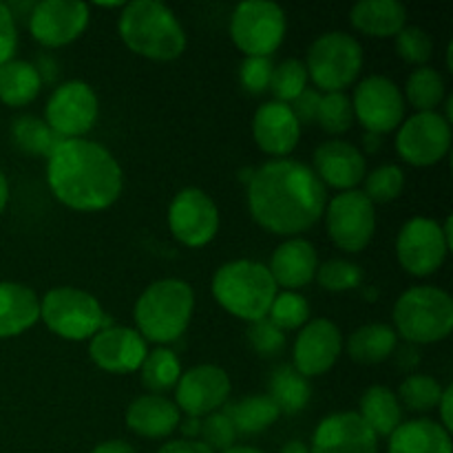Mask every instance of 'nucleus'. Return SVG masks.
Segmentation results:
<instances>
[{
  "label": "nucleus",
  "mask_w": 453,
  "mask_h": 453,
  "mask_svg": "<svg viewBox=\"0 0 453 453\" xmlns=\"http://www.w3.org/2000/svg\"><path fill=\"white\" fill-rule=\"evenodd\" d=\"M274 65L270 58H243L239 66V80L248 93H264L270 88Z\"/></svg>",
  "instance_id": "45"
},
{
  "label": "nucleus",
  "mask_w": 453,
  "mask_h": 453,
  "mask_svg": "<svg viewBox=\"0 0 453 453\" xmlns=\"http://www.w3.org/2000/svg\"><path fill=\"white\" fill-rule=\"evenodd\" d=\"M398 336L394 327L383 323H370L354 330L348 339V354L358 365H376L396 352Z\"/></svg>",
  "instance_id": "29"
},
{
  "label": "nucleus",
  "mask_w": 453,
  "mask_h": 453,
  "mask_svg": "<svg viewBox=\"0 0 453 453\" xmlns=\"http://www.w3.org/2000/svg\"><path fill=\"white\" fill-rule=\"evenodd\" d=\"M181 361L173 349L155 348L149 349L144 363L140 365L142 383L150 394H162L175 389L181 376Z\"/></svg>",
  "instance_id": "33"
},
{
  "label": "nucleus",
  "mask_w": 453,
  "mask_h": 453,
  "mask_svg": "<svg viewBox=\"0 0 453 453\" xmlns=\"http://www.w3.org/2000/svg\"><path fill=\"white\" fill-rule=\"evenodd\" d=\"M230 389L233 383L224 367L203 363L181 372L175 388V405L190 418H206L228 403Z\"/></svg>",
  "instance_id": "16"
},
{
  "label": "nucleus",
  "mask_w": 453,
  "mask_h": 453,
  "mask_svg": "<svg viewBox=\"0 0 453 453\" xmlns=\"http://www.w3.org/2000/svg\"><path fill=\"white\" fill-rule=\"evenodd\" d=\"M312 389L308 379L295 370L292 365H279L270 374L268 398L277 405L281 414H299L308 407Z\"/></svg>",
  "instance_id": "31"
},
{
  "label": "nucleus",
  "mask_w": 453,
  "mask_h": 453,
  "mask_svg": "<svg viewBox=\"0 0 453 453\" xmlns=\"http://www.w3.org/2000/svg\"><path fill=\"white\" fill-rule=\"evenodd\" d=\"M221 453H265V451L257 449V447H250V445H234V447H230V449H226Z\"/></svg>",
  "instance_id": "54"
},
{
  "label": "nucleus",
  "mask_w": 453,
  "mask_h": 453,
  "mask_svg": "<svg viewBox=\"0 0 453 453\" xmlns=\"http://www.w3.org/2000/svg\"><path fill=\"white\" fill-rule=\"evenodd\" d=\"M396 53L405 62L416 66H423L429 62L434 53L432 35L420 27H405L401 34L396 35Z\"/></svg>",
  "instance_id": "43"
},
{
  "label": "nucleus",
  "mask_w": 453,
  "mask_h": 453,
  "mask_svg": "<svg viewBox=\"0 0 453 453\" xmlns=\"http://www.w3.org/2000/svg\"><path fill=\"white\" fill-rule=\"evenodd\" d=\"M343 352V334L330 319H310L295 343V370L305 379L323 376Z\"/></svg>",
  "instance_id": "18"
},
{
  "label": "nucleus",
  "mask_w": 453,
  "mask_h": 453,
  "mask_svg": "<svg viewBox=\"0 0 453 453\" xmlns=\"http://www.w3.org/2000/svg\"><path fill=\"white\" fill-rule=\"evenodd\" d=\"M451 149V122L438 111L416 113L398 127L396 153L411 166H434Z\"/></svg>",
  "instance_id": "14"
},
{
  "label": "nucleus",
  "mask_w": 453,
  "mask_h": 453,
  "mask_svg": "<svg viewBox=\"0 0 453 453\" xmlns=\"http://www.w3.org/2000/svg\"><path fill=\"white\" fill-rule=\"evenodd\" d=\"M277 295V283L268 265L255 259L228 261L212 277V296L217 303L248 323L268 317Z\"/></svg>",
  "instance_id": "5"
},
{
  "label": "nucleus",
  "mask_w": 453,
  "mask_h": 453,
  "mask_svg": "<svg viewBox=\"0 0 453 453\" xmlns=\"http://www.w3.org/2000/svg\"><path fill=\"white\" fill-rule=\"evenodd\" d=\"M7 202H9V181L7 177H4V173L0 171V212L4 211Z\"/></svg>",
  "instance_id": "53"
},
{
  "label": "nucleus",
  "mask_w": 453,
  "mask_h": 453,
  "mask_svg": "<svg viewBox=\"0 0 453 453\" xmlns=\"http://www.w3.org/2000/svg\"><path fill=\"white\" fill-rule=\"evenodd\" d=\"M314 168L321 184L330 188L341 190H357V186L365 180L367 162L365 155L354 144L345 140H330L323 142L314 150Z\"/></svg>",
  "instance_id": "21"
},
{
  "label": "nucleus",
  "mask_w": 453,
  "mask_h": 453,
  "mask_svg": "<svg viewBox=\"0 0 453 453\" xmlns=\"http://www.w3.org/2000/svg\"><path fill=\"white\" fill-rule=\"evenodd\" d=\"M288 20L283 9L268 0H246L230 18V38L246 58H270L286 38Z\"/></svg>",
  "instance_id": "9"
},
{
  "label": "nucleus",
  "mask_w": 453,
  "mask_h": 453,
  "mask_svg": "<svg viewBox=\"0 0 453 453\" xmlns=\"http://www.w3.org/2000/svg\"><path fill=\"white\" fill-rule=\"evenodd\" d=\"M314 122H319V127L330 133V135H341V133L349 131L354 124V111L349 97L343 91L321 93Z\"/></svg>",
  "instance_id": "37"
},
{
  "label": "nucleus",
  "mask_w": 453,
  "mask_h": 453,
  "mask_svg": "<svg viewBox=\"0 0 453 453\" xmlns=\"http://www.w3.org/2000/svg\"><path fill=\"white\" fill-rule=\"evenodd\" d=\"M51 193L71 211H106L119 199L124 173L109 149L91 140H60L47 157Z\"/></svg>",
  "instance_id": "2"
},
{
  "label": "nucleus",
  "mask_w": 453,
  "mask_h": 453,
  "mask_svg": "<svg viewBox=\"0 0 453 453\" xmlns=\"http://www.w3.org/2000/svg\"><path fill=\"white\" fill-rule=\"evenodd\" d=\"M146 354H149V343L133 327H102L96 336L88 339V357L109 374H131L140 370Z\"/></svg>",
  "instance_id": "19"
},
{
  "label": "nucleus",
  "mask_w": 453,
  "mask_h": 453,
  "mask_svg": "<svg viewBox=\"0 0 453 453\" xmlns=\"http://www.w3.org/2000/svg\"><path fill=\"white\" fill-rule=\"evenodd\" d=\"M118 29L133 53L153 62L177 60L188 42L180 18L159 0H135L124 4Z\"/></svg>",
  "instance_id": "3"
},
{
  "label": "nucleus",
  "mask_w": 453,
  "mask_h": 453,
  "mask_svg": "<svg viewBox=\"0 0 453 453\" xmlns=\"http://www.w3.org/2000/svg\"><path fill=\"white\" fill-rule=\"evenodd\" d=\"M157 453H215L212 449H208L202 441H171L166 445L159 447Z\"/></svg>",
  "instance_id": "48"
},
{
  "label": "nucleus",
  "mask_w": 453,
  "mask_h": 453,
  "mask_svg": "<svg viewBox=\"0 0 453 453\" xmlns=\"http://www.w3.org/2000/svg\"><path fill=\"white\" fill-rule=\"evenodd\" d=\"M173 237L188 248H202L217 237L219 208L202 188H181L168 206Z\"/></svg>",
  "instance_id": "15"
},
{
  "label": "nucleus",
  "mask_w": 453,
  "mask_h": 453,
  "mask_svg": "<svg viewBox=\"0 0 453 453\" xmlns=\"http://www.w3.org/2000/svg\"><path fill=\"white\" fill-rule=\"evenodd\" d=\"M308 71L301 60H283L281 65L274 66L273 80H270V91H273L274 100L283 102V104H292L301 93L308 88Z\"/></svg>",
  "instance_id": "38"
},
{
  "label": "nucleus",
  "mask_w": 453,
  "mask_h": 453,
  "mask_svg": "<svg viewBox=\"0 0 453 453\" xmlns=\"http://www.w3.org/2000/svg\"><path fill=\"white\" fill-rule=\"evenodd\" d=\"M40 321V299L16 281L0 283V339L20 336Z\"/></svg>",
  "instance_id": "25"
},
{
  "label": "nucleus",
  "mask_w": 453,
  "mask_h": 453,
  "mask_svg": "<svg viewBox=\"0 0 453 453\" xmlns=\"http://www.w3.org/2000/svg\"><path fill=\"white\" fill-rule=\"evenodd\" d=\"M327 206V188L312 166L296 159H270L248 181V211L264 230L296 237L312 228Z\"/></svg>",
  "instance_id": "1"
},
{
  "label": "nucleus",
  "mask_w": 453,
  "mask_h": 453,
  "mask_svg": "<svg viewBox=\"0 0 453 453\" xmlns=\"http://www.w3.org/2000/svg\"><path fill=\"white\" fill-rule=\"evenodd\" d=\"M349 22L372 38H396L407 22V9L396 0H361L349 12Z\"/></svg>",
  "instance_id": "27"
},
{
  "label": "nucleus",
  "mask_w": 453,
  "mask_h": 453,
  "mask_svg": "<svg viewBox=\"0 0 453 453\" xmlns=\"http://www.w3.org/2000/svg\"><path fill=\"white\" fill-rule=\"evenodd\" d=\"M100 301L80 288H53L40 299V321L66 341H87L104 327Z\"/></svg>",
  "instance_id": "8"
},
{
  "label": "nucleus",
  "mask_w": 453,
  "mask_h": 453,
  "mask_svg": "<svg viewBox=\"0 0 453 453\" xmlns=\"http://www.w3.org/2000/svg\"><path fill=\"white\" fill-rule=\"evenodd\" d=\"M388 453H453L451 434L436 420H407L389 436Z\"/></svg>",
  "instance_id": "26"
},
{
  "label": "nucleus",
  "mask_w": 453,
  "mask_h": 453,
  "mask_svg": "<svg viewBox=\"0 0 453 453\" xmlns=\"http://www.w3.org/2000/svg\"><path fill=\"white\" fill-rule=\"evenodd\" d=\"M252 137L264 153L283 159L296 149L301 140V124L292 113L290 104L265 102L252 118Z\"/></svg>",
  "instance_id": "22"
},
{
  "label": "nucleus",
  "mask_w": 453,
  "mask_h": 453,
  "mask_svg": "<svg viewBox=\"0 0 453 453\" xmlns=\"http://www.w3.org/2000/svg\"><path fill=\"white\" fill-rule=\"evenodd\" d=\"M88 18L91 9L78 0H42L31 7L29 31L42 47H66L87 31Z\"/></svg>",
  "instance_id": "17"
},
{
  "label": "nucleus",
  "mask_w": 453,
  "mask_h": 453,
  "mask_svg": "<svg viewBox=\"0 0 453 453\" xmlns=\"http://www.w3.org/2000/svg\"><path fill=\"white\" fill-rule=\"evenodd\" d=\"M100 102L91 84L69 80L60 84L44 106V122L60 140H80L97 122Z\"/></svg>",
  "instance_id": "11"
},
{
  "label": "nucleus",
  "mask_w": 453,
  "mask_h": 453,
  "mask_svg": "<svg viewBox=\"0 0 453 453\" xmlns=\"http://www.w3.org/2000/svg\"><path fill=\"white\" fill-rule=\"evenodd\" d=\"M248 341H250L252 349L261 357H274L286 348V332L279 330L268 317L261 321L250 323L248 327Z\"/></svg>",
  "instance_id": "44"
},
{
  "label": "nucleus",
  "mask_w": 453,
  "mask_h": 453,
  "mask_svg": "<svg viewBox=\"0 0 453 453\" xmlns=\"http://www.w3.org/2000/svg\"><path fill=\"white\" fill-rule=\"evenodd\" d=\"M363 60V47L354 35L330 31L314 40L303 65L314 87L323 93H336L348 88L358 78Z\"/></svg>",
  "instance_id": "7"
},
{
  "label": "nucleus",
  "mask_w": 453,
  "mask_h": 453,
  "mask_svg": "<svg viewBox=\"0 0 453 453\" xmlns=\"http://www.w3.org/2000/svg\"><path fill=\"white\" fill-rule=\"evenodd\" d=\"M323 215L327 234L341 250L361 252L370 246L376 233V211L363 190H345L334 195Z\"/></svg>",
  "instance_id": "12"
},
{
  "label": "nucleus",
  "mask_w": 453,
  "mask_h": 453,
  "mask_svg": "<svg viewBox=\"0 0 453 453\" xmlns=\"http://www.w3.org/2000/svg\"><path fill=\"white\" fill-rule=\"evenodd\" d=\"M310 453H379V438L357 411H339L317 425Z\"/></svg>",
  "instance_id": "20"
},
{
  "label": "nucleus",
  "mask_w": 453,
  "mask_h": 453,
  "mask_svg": "<svg viewBox=\"0 0 453 453\" xmlns=\"http://www.w3.org/2000/svg\"><path fill=\"white\" fill-rule=\"evenodd\" d=\"M319 100H321V93L314 91V88H305V91L292 102L290 109L292 113L296 115V119H299V124L314 122V118H317Z\"/></svg>",
  "instance_id": "47"
},
{
  "label": "nucleus",
  "mask_w": 453,
  "mask_h": 453,
  "mask_svg": "<svg viewBox=\"0 0 453 453\" xmlns=\"http://www.w3.org/2000/svg\"><path fill=\"white\" fill-rule=\"evenodd\" d=\"M354 119L363 124L372 135H385L396 131L405 118V97L394 80L385 75H367L354 88Z\"/></svg>",
  "instance_id": "13"
},
{
  "label": "nucleus",
  "mask_w": 453,
  "mask_h": 453,
  "mask_svg": "<svg viewBox=\"0 0 453 453\" xmlns=\"http://www.w3.org/2000/svg\"><path fill=\"white\" fill-rule=\"evenodd\" d=\"M445 80L432 66H416L410 73L405 84L407 102L414 106L418 113H427V111H436L441 102L445 100Z\"/></svg>",
  "instance_id": "34"
},
{
  "label": "nucleus",
  "mask_w": 453,
  "mask_h": 453,
  "mask_svg": "<svg viewBox=\"0 0 453 453\" xmlns=\"http://www.w3.org/2000/svg\"><path fill=\"white\" fill-rule=\"evenodd\" d=\"M268 319L281 332L299 330V327H303L310 321L308 299L303 295H299V292H281V295L274 296Z\"/></svg>",
  "instance_id": "39"
},
{
  "label": "nucleus",
  "mask_w": 453,
  "mask_h": 453,
  "mask_svg": "<svg viewBox=\"0 0 453 453\" xmlns=\"http://www.w3.org/2000/svg\"><path fill=\"white\" fill-rule=\"evenodd\" d=\"M199 427H202V418H186L184 425H181V432L188 436V441H197L195 436H199Z\"/></svg>",
  "instance_id": "51"
},
{
  "label": "nucleus",
  "mask_w": 453,
  "mask_h": 453,
  "mask_svg": "<svg viewBox=\"0 0 453 453\" xmlns=\"http://www.w3.org/2000/svg\"><path fill=\"white\" fill-rule=\"evenodd\" d=\"M365 195L372 203H389L394 199L401 197L403 188H405V173L396 164H385L365 175Z\"/></svg>",
  "instance_id": "40"
},
{
  "label": "nucleus",
  "mask_w": 453,
  "mask_h": 453,
  "mask_svg": "<svg viewBox=\"0 0 453 453\" xmlns=\"http://www.w3.org/2000/svg\"><path fill=\"white\" fill-rule=\"evenodd\" d=\"M442 385L438 383L434 376L429 374H410L398 388V401L405 405L410 411H418V414H427V411L436 410L442 396Z\"/></svg>",
  "instance_id": "36"
},
{
  "label": "nucleus",
  "mask_w": 453,
  "mask_h": 453,
  "mask_svg": "<svg viewBox=\"0 0 453 453\" xmlns=\"http://www.w3.org/2000/svg\"><path fill=\"white\" fill-rule=\"evenodd\" d=\"M91 453H137L135 447L127 441H106L93 447Z\"/></svg>",
  "instance_id": "50"
},
{
  "label": "nucleus",
  "mask_w": 453,
  "mask_h": 453,
  "mask_svg": "<svg viewBox=\"0 0 453 453\" xmlns=\"http://www.w3.org/2000/svg\"><path fill=\"white\" fill-rule=\"evenodd\" d=\"M451 250V217L438 224L429 217H414L396 237V257L403 270L414 277L438 273Z\"/></svg>",
  "instance_id": "10"
},
{
  "label": "nucleus",
  "mask_w": 453,
  "mask_h": 453,
  "mask_svg": "<svg viewBox=\"0 0 453 453\" xmlns=\"http://www.w3.org/2000/svg\"><path fill=\"white\" fill-rule=\"evenodd\" d=\"M281 453H310V445H305L303 441H288L281 447Z\"/></svg>",
  "instance_id": "52"
},
{
  "label": "nucleus",
  "mask_w": 453,
  "mask_h": 453,
  "mask_svg": "<svg viewBox=\"0 0 453 453\" xmlns=\"http://www.w3.org/2000/svg\"><path fill=\"white\" fill-rule=\"evenodd\" d=\"M319 268V255L308 239L292 237L283 242L270 257L268 270L277 288L296 292L314 281Z\"/></svg>",
  "instance_id": "23"
},
{
  "label": "nucleus",
  "mask_w": 453,
  "mask_h": 453,
  "mask_svg": "<svg viewBox=\"0 0 453 453\" xmlns=\"http://www.w3.org/2000/svg\"><path fill=\"white\" fill-rule=\"evenodd\" d=\"M224 411L230 416L234 429L242 436H255V434L265 432L281 416V411L268 396H246L228 405V410Z\"/></svg>",
  "instance_id": "32"
},
{
  "label": "nucleus",
  "mask_w": 453,
  "mask_h": 453,
  "mask_svg": "<svg viewBox=\"0 0 453 453\" xmlns=\"http://www.w3.org/2000/svg\"><path fill=\"white\" fill-rule=\"evenodd\" d=\"M199 436H202V442L208 449L221 453L230 449V447H234V441H237L239 434L226 411H215V414L202 418Z\"/></svg>",
  "instance_id": "42"
},
{
  "label": "nucleus",
  "mask_w": 453,
  "mask_h": 453,
  "mask_svg": "<svg viewBox=\"0 0 453 453\" xmlns=\"http://www.w3.org/2000/svg\"><path fill=\"white\" fill-rule=\"evenodd\" d=\"M319 286L330 292H348L357 290L363 283V268L348 259H330L326 264H319L317 277Z\"/></svg>",
  "instance_id": "41"
},
{
  "label": "nucleus",
  "mask_w": 453,
  "mask_h": 453,
  "mask_svg": "<svg viewBox=\"0 0 453 453\" xmlns=\"http://www.w3.org/2000/svg\"><path fill=\"white\" fill-rule=\"evenodd\" d=\"M42 88L40 69L25 60H9L0 66V102L7 106H27Z\"/></svg>",
  "instance_id": "30"
},
{
  "label": "nucleus",
  "mask_w": 453,
  "mask_h": 453,
  "mask_svg": "<svg viewBox=\"0 0 453 453\" xmlns=\"http://www.w3.org/2000/svg\"><path fill=\"white\" fill-rule=\"evenodd\" d=\"M127 427L142 438H168L181 425V411L162 394H144L127 410Z\"/></svg>",
  "instance_id": "24"
},
{
  "label": "nucleus",
  "mask_w": 453,
  "mask_h": 453,
  "mask_svg": "<svg viewBox=\"0 0 453 453\" xmlns=\"http://www.w3.org/2000/svg\"><path fill=\"white\" fill-rule=\"evenodd\" d=\"M394 332L410 345L445 341L453 330V299L436 286H416L394 305Z\"/></svg>",
  "instance_id": "6"
},
{
  "label": "nucleus",
  "mask_w": 453,
  "mask_h": 453,
  "mask_svg": "<svg viewBox=\"0 0 453 453\" xmlns=\"http://www.w3.org/2000/svg\"><path fill=\"white\" fill-rule=\"evenodd\" d=\"M436 410L441 411V425L451 434L453 429V388L451 385H447V388L442 389L441 403H438Z\"/></svg>",
  "instance_id": "49"
},
{
  "label": "nucleus",
  "mask_w": 453,
  "mask_h": 453,
  "mask_svg": "<svg viewBox=\"0 0 453 453\" xmlns=\"http://www.w3.org/2000/svg\"><path fill=\"white\" fill-rule=\"evenodd\" d=\"M12 137L20 150L29 155H44V157H49V153L60 142V137L47 127V122L34 115H22L13 119Z\"/></svg>",
  "instance_id": "35"
},
{
  "label": "nucleus",
  "mask_w": 453,
  "mask_h": 453,
  "mask_svg": "<svg viewBox=\"0 0 453 453\" xmlns=\"http://www.w3.org/2000/svg\"><path fill=\"white\" fill-rule=\"evenodd\" d=\"M193 310L195 292L184 279H159L150 283L137 299L133 310L135 330L146 343H173L188 330Z\"/></svg>",
  "instance_id": "4"
},
{
  "label": "nucleus",
  "mask_w": 453,
  "mask_h": 453,
  "mask_svg": "<svg viewBox=\"0 0 453 453\" xmlns=\"http://www.w3.org/2000/svg\"><path fill=\"white\" fill-rule=\"evenodd\" d=\"M18 47V29L16 18L9 4L0 3V66L4 62L13 60V53Z\"/></svg>",
  "instance_id": "46"
},
{
  "label": "nucleus",
  "mask_w": 453,
  "mask_h": 453,
  "mask_svg": "<svg viewBox=\"0 0 453 453\" xmlns=\"http://www.w3.org/2000/svg\"><path fill=\"white\" fill-rule=\"evenodd\" d=\"M357 414L376 434V438H389L403 423L401 401H398L396 392L385 385H372L363 392Z\"/></svg>",
  "instance_id": "28"
}]
</instances>
